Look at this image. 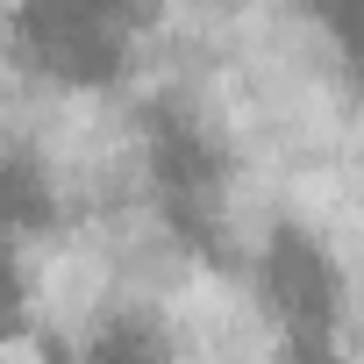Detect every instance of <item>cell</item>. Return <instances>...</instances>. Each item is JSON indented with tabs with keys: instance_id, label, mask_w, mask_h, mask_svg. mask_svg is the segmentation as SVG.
Returning a JSON list of instances; mask_svg holds the SVG:
<instances>
[{
	"instance_id": "6da1fadb",
	"label": "cell",
	"mask_w": 364,
	"mask_h": 364,
	"mask_svg": "<svg viewBox=\"0 0 364 364\" xmlns=\"http://www.w3.org/2000/svg\"><path fill=\"white\" fill-rule=\"evenodd\" d=\"M250 279L279 321V336H343L350 314V286L336 250L321 243V229L307 222H272L250 243Z\"/></svg>"
}]
</instances>
